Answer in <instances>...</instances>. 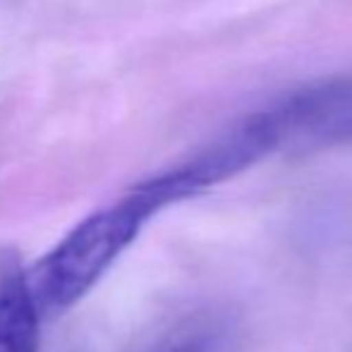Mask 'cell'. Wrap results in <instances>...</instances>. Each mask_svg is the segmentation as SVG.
<instances>
[{
  "instance_id": "obj_3",
  "label": "cell",
  "mask_w": 352,
  "mask_h": 352,
  "mask_svg": "<svg viewBox=\"0 0 352 352\" xmlns=\"http://www.w3.org/2000/svg\"><path fill=\"white\" fill-rule=\"evenodd\" d=\"M41 311L14 247L0 245V352H36Z\"/></svg>"
},
{
  "instance_id": "obj_4",
  "label": "cell",
  "mask_w": 352,
  "mask_h": 352,
  "mask_svg": "<svg viewBox=\"0 0 352 352\" xmlns=\"http://www.w3.org/2000/svg\"><path fill=\"white\" fill-rule=\"evenodd\" d=\"M144 352H230V331L218 321H197Z\"/></svg>"
},
{
  "instance_id": "obj_2",
  "label": "cell",
  "mask_w": 352,
  "mask_h": 352,
  "mask_svg": "<svg viewBox=\"0 0 352 352\" xmlns=\"http://www.w3.org/2000/svg\"><path fill=\"white\" fill-rule=\"evenodd\" d=\"M264 111L278 148L352 144V74L302 87Z\"/></svg>"
},
{
  "instance_id": "obj_1",
  "label": "cell",
  "mask_w": 352,
  "mask_h": 352,
  "mask_svg": "<svg viewBox=\"0 0 352 352\" xmlns=\"http://www.w3.org/2000/svg\"><path fill=\"white\" fill-rule=\"evenodd\" d=\"M177 201L170 182L158 173L79 221L48 254L27 269L38 311L58 314L70 309L140 237L142 228Z\"/></svg>"
}]
</instances>
